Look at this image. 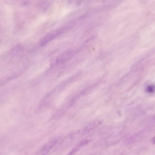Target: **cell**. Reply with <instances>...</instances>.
Returning <instances> with one entry per match:
<instances>
[{
	"mask_svg": "<svg viewBox=\"0 0 155 155\" xmlns=\"http://www.w3.org/2000/svg\"><path fill=\"white\" fill-rule=\"evenodd\" d=\"M78 132L71 133L67 135L60 143L58 148L62 149L69 146L75 139L76 136L79 134Z\"/></svg>",
	"mask_w": 155,
	"mask_h": 155,
	"instance_id": "cell-1",
	"label": "cell"
},
{
	"mask_svg": "<svg viewBox=\"0 0 155 155\" xmlns=\"http://www.w3.org/2000/svg\"><path fill=\"white\" fill-rule=\"evenodd\" d=\"M58 138L53 139L46 143L39 151L40 154L44 155L48 153L54 147L58 142Z\"/></svg>",
	"mask_w": 155,
	"mask_h": 155,
	"instance_id": "cell-2",
	"label": "cell"
},
{
	"mask_svg": "<svg viewBox=\"0 0 155 155\" xmlns=\"http://www.w3.org/2000/svg\"><path fill=\"white\" fill-rule=\"evenodd\" d=\"M63 28H61L54 30L47 35L44 38L42 42V44L47 43L49 40L55 38L63 30Z\"/></svg>",
	"mask_w": 155,
	"mask_h": 155,
	"instance_id": "cell-3",
	"label": "cell"
},
{
	"mask_svg": "<svg viewBox=\"0 0 155 155\" xmlns=\"http://www.w3.org/2000/svg\"><path fill=\"white\" fill-rule=\"evenodd\" d=\"M89 142L90 140H85L82 141L74 147L69 153L68 154L72 155L74 154L83 146L87 144Z\"/></svg>",
	"mask_w": 155,
	"mask_h": 155,
	"instance_id": "cell-4",
	"label": "cell"
},
{
	"mask_svg": "<svg viewBox=\"0 0 155 155\" xmlns=\"http://www.w3.org/2000/svg\"><path fill=\"white\" fill-rule=\"evenodd\" d=\"M83 0H68V3L70 5L78 6L80 5Z\"/></svg>",
	"mask_w": 155,
	"mask_h": 155,
	"instance_id": "cell-5",
	"label": "cell"
},
{
	"mask_svg": "<svg viewBox=\"0 0 155 155\" xmlns=\"http://www.w3.org/2000/svg\"><path fill=\"white\" fill-rule=\"evenodd\" d=\"M147 91L149 93H153L154 91V86L153 85H150L147 86L146 88Z\"/></svg>",
	"mask_w": 155,
	"mask_h": 155,
	"instance_id": "cell-6",
	"label": "cell"
}]
</instances>
